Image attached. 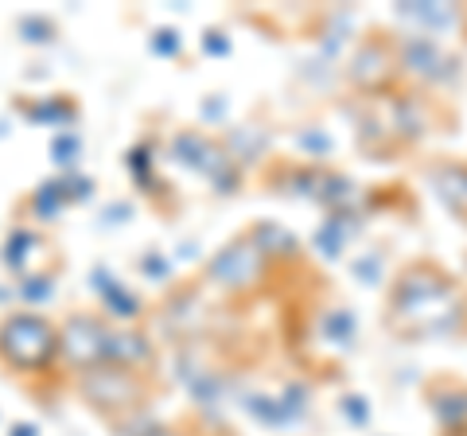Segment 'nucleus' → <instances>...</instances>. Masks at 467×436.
Wrapping results in <instances>:
<instances>
[{
	"label": "nucleus",
	"instance_id": "4",
	"mask_svg": "<svg viewBox=\"0 0 467 436\" xmlns=\"http://www.w3.org/2000/svg\"><path fill=\"white\" fill-rule=\"evenodd\" d=\"M207 277H211V285L226 288V293H245V288H254L257 277H261V254H257V245L250 238L226 245V250L211 261Z\"/></svg>",
	"mask_w": 467,
	"mask_h": 436
},
{
	"label": "nucleus",
	"instance_id": "2",
	"mask_svg": "<svg viewBox=\"0 0 467 436\" xmlns=\"http://www.w3.org/2000/svg\"><path fill=\"white\" fill-rule=\"evenodd\" d=\"M82 398L106 413H129L140 405L144 389H140V378H133L117 362H106V367H94L82 374Z\"/></svg>",
	"mask_w": 467,
	"mask_h": 436
},
{
	"label": "nucleus",
	"instance_id": "7",
	"mask_svg": "<svg viewBox=\"0 0 467 436\" xmlns=\"http://www.w3.org/2000/svg\"><path fill=\"white\" fill-rule=\"evenodd\" d=\"M12 436H36V429H32V425H24V429H12Z\"/></svg>",
	"mask_w": 467,
	"mask_h": 436
},
{
	"label": "nucleus",
	"instance_id": "5",
	"mask_svg": "<svg viewBox=\"0 0 467 436\" xmlns=\"http://www.w3.org/2000/svg\"><path fill=\"white\" fill-rule=\"evenodd\" d=\"M98 281H101V296H106V304H109V312H113V316H121V319H133V316H137V308H140L137 296H129L113 277L106 281V277L98 273Z\"/></svg>",
	"mask_w": 467,
	"mask_h": 436
},
{
	"label": "nucleus",
	"instance_id": "6",
	"mask_svg": "<svg viewBox=\"0 0 467 436\" xmlns=\"http://www.w3.org/2000/svg\"><path fill=\"white\" fill-rule=\"evenodd\" d=\"M140 436H183V432H175V429H149V432H140Z\"/></svg>",
	"mask_w": 467,
	"mask_h": 436
},
{
	"label": "nucleus",
	"instance_id": "1",
	"mask_svg": "<svg viewBox=\"0 0 467 436\" xmlns=\"http://www.w3.org/2000/svg\"><path fill=\"white\" fill-rule=\"evenodd\" d=\"M58 351V331L36 312L8 316L0 324V358L12 370H43Z\"/></svg>",
	"mask_w": 467,
	"mask_h": 436
},
{
	"label": "nucleus",
	"instance_id": "3",
	"mask_svg": "<svg viewBox=\"0 0 467 436\" xmlns=\"http://www.w3.org/2000/svg\"><path fill=\"white\" fill-rule=\"evenodd\" d=\"M109 336L113 331L101 324L98 316H70L67 327L58 331V347H63V355L75 362V367H106L109 362Z\"/></svg>",
	"mask_w": 467,
	"mask_h": 436
}]
</instances>
